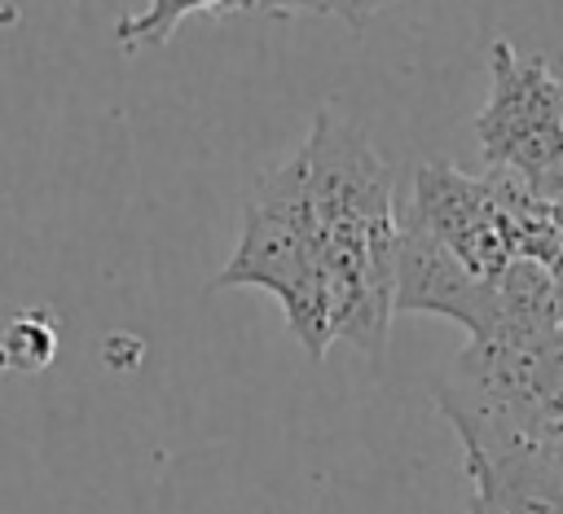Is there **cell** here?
I'll use <instances>...</instances> for the list:
<instances>
[{
    "label": "cell",
    "instance_id": "6da1fadb",
    "mask_svg": "<svg viewBox=\"0 0 563 514\" xmlns=\"http://www.w3.org/2000/svg\"><path fill=\"white\" fill-rule=\"evenodd\" d=\"M295 167L321 237L334 343L378 356L396 312L400 215L391 198V167L334 105L317 110L308 141L295 149Z\"/></svg>",
    "mask_w": 563,
    "mask_h": 514
},
{
    "label": "cell",
    "instance_id": "7a4b0ae2",
    "mask_svg": "<svg viewBox=\"0 0 563 514\" xmlns=\"http://www.w3.org/2000/svg\"><path fill=\"white\" fill-rule=\"evenodd\" d=\"M435 400L462 452L537 448L563 457V329L466 343Z\"/></svg>",
    "mask_w": 563,
    "mask_h": 514
},
{
    "label": "cell",
    "instance_id": "3957f363",
    "mask_svg": "<svg viewBox=\"0 0 563 514\" xmlns=\"http://www.w3.org/2000/svg\"><path fill=\"white\" fill-rule=\"evenodd\" d=\"M233 286L268 290L282 303L290 334L303 343V351L312 360H321L330 351L334 329H330L321 237H317V220H312L295 158H286L282 167L260 176L246 198L238 246H233L229 264L216 272L211 290H233Z\"/></svg>",
    "mask_w": 563,
    "mask_h": 514
},
{
    "label": "cell",
    "instance_id": "277c9868",
    "mask_svg": "<svg viewBox=\"0 0 563 514\" xmlns=\"http://www.w3.org/2000/svg\"><path fill=\"white\" fill-rule=\"evenodd\" d=\"M484 163L519 176L541 202L563 198V62L497 40L488 53V101L475 114Z\"/></svg>",
    "mask_w": 563,
    "mask_h": 514
},
{
    "label": "cell",
    "instance_id": "5b68a950",
    "mask_svg": "<svg viewBox=\"0 0 563 514\" xmlns=\"http://www.w3.org/2000/svg\"><path fill=\"white\" fill-rule=\"evenodd\" d=\"M409 215L475 277L497 281L515 259V228L484 176H466L444 158H431L413 176Z\"/></svg>",
    "mask_w": 563,
    "mask_h": 514
},
{
    "label": "cell",
    "instance_id": "8992f818",
    "mask_svg": "<svg viewBox=\"0 0 563 514\" xmlns=\"http://www.w3.org/2000/svg\"><path fill=\"white\" fill-rule=\"evenodd\" d=\"M396 312H435L457 321L471 343L515 338L497 281L466 272L409 211L396 237Z\"/></svg>",
    "mask_w": 563,
    "mask_h": 514
},
{
    "label": "cell",
    "instance_id": "52a82bcc",
    "mask_svg": "<svg viewBox=\"0 0 563 514\" xmlns=\"http://www.w3.org/2000/svg\"><path fill=\"white\" fill-rule=\"evenodd\" d=\"M471 474L466 514H563V457L537 448L462 452Z\"/></svg>",
    "mask_w": 563,
    "mask_h": 514
},
{
    "label": "cell",
    "instance_id": "ba28073f",
    "mask_svg": "<svg viewBox=\"0 0 563 514\" xmlns=\"http://www.w3.org/2000/svg\"><path fill=\"white\" fill-rule=\"evenodd\" d=\"M194 9L233 13L238 4H233V0H154L145 13L123 18L114 35H119V44H128V48H136V44H163V40L172 35V26H176L185 13H194Z\"/></svg>",
    "mask_w": 563,
    "mask_h": 514
},
{
    "label": "cell",
    "instance_id": "9c48e42d",
    "mask_svg": "<svg viewBox=\"0 0 563 514\" xmlns=\"http://www.w3.org/2000/svg\"><path fill=\"white\" fill-rule=\"evenodd\" d=\"M57 351V325L44 316H18L0 338V360L9 356L13 369H44Z\"/></svg>",
    "mask_w": 563,
    "mask_h": 514
}]
</instances>
